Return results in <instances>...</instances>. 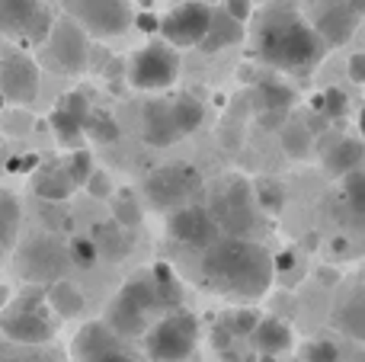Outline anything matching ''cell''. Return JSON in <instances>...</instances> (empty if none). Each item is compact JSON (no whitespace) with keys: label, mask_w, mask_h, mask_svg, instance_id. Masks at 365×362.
Listing matches in <instances>:
<instances>
[{"label":"cell","mask_w":365,"mask_h":362,"mask_svg":"<svg viewBox=\"0 0 365 362\" xmlns=\"http://www.w3.org/2000/svg\"><path fill=\"white\" fill-rule=\"evenodd\" d=\"M158 318H160V308H158V299H154L151 276H148V269H141V273L128 276L122 282L115 299L109 301L103 324L119 340H128V337H145V331Z\"/></svg>","instance_id":"3957f363"},{"label":"cell","mask_w":365,"mask_h":362,"mask_svg":"<svg viewBox=\"0 0 365 362\" xmlns=\"http://www.w3.org/2000/svg\"><path fill=\"white\" fill-rule=\"evenodd\" d=\"M250 190H253V202H257V209L269 212V215L282 212V205H285V186L279 183L276 177H259L257 186H250Z\"/></svg>","instance_id":"1f68e13d"},{"label":"cell","mask_w":365,"mask_h":362,"mask_svg":"<svg viewBox=\"0 0 365 362\" xmlns=\"http://www.w3.org/2000/svg\"><path fill=\"white\" fill-rule=\"evenodd\" d=\"M64 167H68V177L74 180V186H83V183L90 180V173H93V160H90V151L77 148L71 157H64Z\"/></svg>","instance_id":"d590c367"},{"label":"cell","mask_w":365,"mask_h":362,"mask_svg":"<svg viewBox=\"0 0 365 362\" xmlns=\"http://www.w3.org/2000/svg\"><path fill=\"white\" fill-rule=\"evenodd\" d=\"M317 276L324 279V286H336V282H340V276H336L334 269H317Z\"/></svg>","instance_id":"681fc988"},{"label":"cell","mask_w":365,"mask_h":362,"mask_svg":"<svg viewBox=\"0 0 365 362\" xmlns=\"http://www.w3.org/2000/svg\"><path fill=\"white\" fill-rule=\"evenodd\" d=\"M113 222L119 224L122 231H128V228H138V224H141V205L135 202V199L122 196L119 202L113 205Z\"/></svg>","instance_id":"8d00e7d4"},{"label":"cell","mask_w":365,"mask_h":362,"mask_svg":"<svg viewBox=\"0 0 365 362\" xmlns=\"http://www.w3.org/2000/svg\"><path fill=\"white\" fill-rule=\"evenodd\" d=\"M19 222H23L19 199L10 190H0V267L6 263V254L13 250V244L19 237Z\"/></svg>","instance_id":"484cf974"},{"label":"cell","mask_w":365,"mask_h":362,"mask_svg":"<svg viewBox=\"0 0 365 362\" xmlns=\"http://www.w3.org/2000/svg\"><path fill=\"white\" fill-rule=\"evenodd\" d=\"M321 100H324V115H327V119H343V115L349 113V96L343 93L340 87H327L321 93Z\"/></svg>","instance_id":"ab89813d"},{"label":"cell","mask_w":365,"mask_h":362,"mask_svg":"<svg viewBox=\"0 0 365 362\" xmlns=\"http://www.w3.org/2000/svg\"><path fill=\"white\" fill-rule=\"evenodd\" d=\"M221 4H225V13L234 23L244 26L247 19H253V0H221Z\"/></svg>","instance_id":"b9f144b4"},{"label":"cell","mask_w":365,"mask_h":362,"mask_svg":"<svg viewBox=\"0 0 365 362\" xmlns=\"http://www.w3.org/2000/svg\"><path fill=\"white\" fill-rule=\"evenodd\" d=\"M90 244L106 260H122L128 254V231H122L115 222H96L90 228Z\"/></svg>","instance_id":"4316f807"},{"label":"cell","mask_w":365,"mask_h":362,"mask_svg":"<svg viewBox=\"0 0 365 362\" xmlns=\"http://www.w3.org/2000/svg\"><path fill=\"white\" fill-rule=\"evenodd\" d=\"M212 343H215V350H227V346L234 343V337L225 331V327H218V331H215V337H212Z\"/></svg>","instance_id":"c3c4849f"},{"label":"cell","mask_w":365,"mask_h":362,"mask_svg":"<svg viewBox=\"0 0 365 362\" xmlns=\"http://www.w3.org/2000/svg\"><path fill=\"white\" fill-rule=\"evenodd\" d=\"M0 331L6 340L23 346H42L55 337V324L45 305V286H29L13 305L0 311Z\"/></svg>","instance_id":"5b68a950"},{"label":"cell","mask_w":365,"mask_h":362,"mask_svg":"<svg viewBox=\"0 0 365 362\" xmlns=\"http://www.w3.org/2000/svg\"><path fill=\"white\" fill-rule=\"evenodd\" d=\"M282 148H285V154H292V157H308V151H311V128H304V125H289L285 122L282 128Z\"/></svg>","instance_id":"d6a6232c"},{"label":"cell","mask_w":365,"mask_h":362,"mask_svg":"<svg viewBox=\"0 0 365 362\" xmlns=\"http://www.w3.org/2000/svg\"><path fill=\"white\" fill-rule=\"evenodd\" d=\"M250 55L279 74H308L324 61L327 45L295 6L279 0L263 6V13L257 16Z\"/></svg>","instance_id":"6da1fadb"},{"label":"cell","mask_w":365,"mask_h":362,"mask_svg":"<svg viewBox=\"0 0 365 362\" xmlns=\"http://www.w3.org/2000/svg\"><path fill=\"white\" fill-rule=\"evenodd\" d=\"M68 4H74V0H68Z\"/></svg>","instance_id":"680465c9"},{"label":"cell","mask_w":365,"mask_h":362,"mask_svg":"<svg viewBox=\"0 0 365 362\" xmlns=\"http://www.w3.org/2000/svg\"><path fill=\"white\" fill-rule=\"evenodd\" d=\"M167 234L177 244H186V247L195 250H208L215 241L221 237L218 224L212 222L205 205H182V209H173L167 215Z\"/></svg>","instance_id":"9a60e30c"},{"label":"cell","mask_w":365,"mask_h":362,"mask_svg":"<svg viewBox=\"0 0 365 362\" xmlns=\"http://www.w3.org/2000/svg\"><path fill=\"white\" fill-rule=\"evenodd\" d=\"M240 38H244V26L234 23L225 10H212V23H208V32L199 42V48L205 51V55H215V51H221V48L237 45Z\"/></svg>","instance_id":"d4e9b609"},{"label":"cell","mask_w":365,"mask_h":362,"mask_svg":"<svg viewBox=\"0 0 365 362\" xmlns=\"http://www.w3.org/2000/svg\"><path fill=\"white\" fill-rule=\"evenodd\" d=\"M83 135H90L96 145H113V141H119L122 132L109 109H90L87 119H83Z\"/></svg>","instance_id":"4dcf8cb0"},{"label":"cell","mask_w":365,"mask_h":362,"mask_svg":"<svg viewBox=\"0 0 365 362\" xmlns=\"http://www.w3.org/2000/svg\"><path fill=\"white\" fill-rule=\"evenodd\" d=\"M48 125H51V132H55V138H58V145H64V148H81L83 145V122L81 119H74L71 113H64L61 106H55L51 109V115H48Z\"/></svg>","instance_id":"f546056e"},{"label":"cell","mask_w":365,"mask_h":362,"mask_svg":"<svg viewBox=\"0 0 365 362\" xmlns=\"http://www.w3.org/2000/svg\"><path fill=\"white\" fill-rule=\"evenodd\" d=\"M74 180L68 177V167H64V160H58V164H45L42 170L32 177V192H36L42 202H68L71 196H74Z\"/></svg>","instance_id":"44dd1931"},{"label":"cell","mask_w":365,"mask_h":362,"mask_svg":"<svg viewBox=\"0 0 365 362\" xmlns=\"http://www.w3.org/2000/svg\"><path fill=\"white\" fill-rule=\"evenodd\" d=\"M298 254L295 250H282V254L272 257V273H285V269H295Z\"/></svg>","instance_id":"ee69618b"},{"label":"cell","mask_w":365,"mask_h":362,"mask_svg":"<svg viewBox=\"0 0 365 362\" xmlns=\"http://www.w3.org/2000/svg\"><path fill=\"white\" fill-rule=\"evenodd\" d=\"M362 314H365V308H362V289L353 286L346 292V299L336 305V324H340L343 331L349 333V337L362 340L365 337V333H362Z\"/></svg>","instance_id":"f1b7e54d"},{"label":"cell","mask_w":365,"mask_h":362,"mask_svg":"<svg viewBox=\"0 0 365 362\" xmlns=\"http://www.w3.org/2000/svg\"><path fill=\"white\" fill-rule=\"evenodd\" d=\"M359 19L353 10H349L346 0H324L321 10H317L314 16V32L321 36V42L330 48H336V45H346L349 38L356 36V29H359Z\"/></svg>","instance_id":"2e32d148"},{"label":"cell","mask_w":365,"mask_h":362,"mask_svg":"<svg viewBox=\"0 0 365 362\" xmlns=\"http://www.w3.org/2000/svg\"><path fill=\"white\" fill-rule=\"evenodd\" d=\"M45 305H48L51 314H58V321H71L77 314H83L87 301H83V292L68 279H58L51 286H45Z\"/></svg>","instance_id":"7402d4cb"},{"label":"cell","mask_w":365,"mask_h":362,"mask_svg":"<svg viewBox=\"0 0 365 362\" xmlns=\"http://www.w3.org/2000/svg\"><path fill=\"white\" fill-rule=\"evenodd\" d=\"M68 267V247L51 234H36L16 254V273L29 286H51V282L64 279Z\"/></svg>","instance_id":"9c48e42d"},{"label":"cell","mask_w":365,"mask_h":362,"mask_svg":"<svg viewBox=\"0 0 365 362\" xmlns=\"http://www.w3.org/2000/svg\"><path fill=\"white\" fill-rule=\"evenodd\" d=\"M218 231H227V237H247V231L257 222V202L247 177H225V183L215 190L212 202L205 205Z\"/></svg>","instance_id":"8992f818"},{"label":"cell","mask_w":365,"mask_h":362,"mask_svg":"<svg viewBox=\"0 0 365 362\" xmlns=\"http://www.w3.org/2000/svg\"><path fill=\"white\" fill-rule=\"evenodd\" d=\"M0 154H4V148H0Z\"/></svg>","instance_id":"6f0895ef"},{"label":"cell","mask_w":365,"mask_h":362,"mask_svg":"<svg viewBox=\"0 0 365 362\" xmlns=\"http://www.w3.org/2000/svg\"><path fill=\"white\" fill-rule=\"evenodd\" d=\"M180 77V55L167 42L154 38V42L141 45L128 61V83L135 90H148V93H160V90L173 87Z\"/></svg>","instance_id":"30bf717a"},{"label":"cell","mask_w":365,"mask_h":362,"mask_svg":"<svg viewBox=\"0 0 365 362\" xmlns=\"http://www.w3.org/2000/svg\"><path fill=\"white\" fill-rule=\"evenodd\" d=\"M212 10L215 6L195 4V0L177 4L167 16H160V42H167L170 48H199V42L208 32V23H212Z\"/></svg>","instance_id":"4fadbf2b"},{"label":"cell","mask_w":365,"mask_h":362,"mask_svg":"<svg viewBox=\"0 0 365 362\" xmlns=\"http://www.w3.org/2000/svg\"><path fill=\"white\" fill-rule=\"evenodd\" d=\"M199 276L208 292L227 301L253 305L269 292L272 279V254L250 237H218L208 250H202Z\"/></svg>","instance_id":"7a4b0ae2"},{"label":"cell","mask_w":365,"mask_h":362,"mask_svg":"<svg viewBox=\"0 0 365 362\" xmlns=\"http://www.w3.org/2000/svg\"><path fill=\"white\" fill-rule=\"evenodd\" d=\"M346 4H349V10H353L356 16H362L365 13V0H346Z\"/></svg>","instance_id":"f5cc1de1"},{"label":"cell","mask_w":365,"mask_h":362,"mask_svg":"<svg viewBox=\"0 0 365 362\" xmlns=\"http://www.w3.org/2000/svg\"><path fill=\"white\" fill-rule=\"evenodd\" d=\"M199 190H202V173L195 170L192 164H180V160L158 167V170H151L145 180L148 202L158 212H167V215H170L173 209L189 205Z\"/></svg>","instance_id":"ba28073f"},{"label":"cell","mask_w":365,"mask_h":362,"mask_svg":"<svg viewBox=\"0 0 365 362\" xmlns=\"http://www.w3.org/2000/svg\"><path fill=\"white\" fill-rule=\"evenodd\" d=\"M259 362H279V359H272V356H263V359H259Z\"/></svg>","instance_id":"9f6ffc18"},{"label":"cell","mask_w":365,"mask_h":362,"mask_svg":"<svg viewBox=\"0 0 365 362\" xmlns=\"http://www.w3.org/2000/svg\"><path fill=\"white\" fill-rule=\"evenodd\" d=\"M253 100H257V106L263 109V113H289V109L295 106L298 93H295V87H289V83L282 81V77L266 74L263 81L257 83V90H253Z\"/></svg>","instance_id":"cb8c5ba5"},{"label":"cell","mask_w":365,"mask_h":362,"mask_svg":"<svg viewBox=\"0 0 365 362\" xmlns=\"http://www.w3.org/2000/svg\"><path fill=\"white\" fill-rule=\"evenodd\" d=\"M83 186H87V192H90L93 199H109V196H113V190H115L113 180H109V173H103V170H93V173H90V180H87Z\"/></svg>","instance_id":"60d3db41"},{"label":"cell","mask_w":365,"mask_h":362,"mask_svg":"<svg viewBox=\"0 0 365 362\" xmlns=\"http://www.w3.org/2000/svg\"><path fill=\"white\" fill-rule=\"evenodd\" d=\"M93 362H138L132 356V353L122 346V350H115V353H106V356H100V359H93Z\"/></svg>","instance_id":"7dc6e473"},{"label":"cell","mask_w":365,"mask_h":362,"mask_svg":"<svg viewBox=\"0 0 365 362\" xmlns=\"http://www.w3.org/2000/svg\"><path fill=\"white\" fill-rule=\"evenodd\" d=\"M170 115H173V125H177L180 138H186V135H192L195 128L202 125V119H205V106L199 103V96L180 93V96L170 100Z\"/></svg>","instance_id":"83f0119b"},{"label":"cell","mask_w":365,"mask_h":362,"mask_svg":"<svg viewBox=\"0 0 365 362\" xmlns=\"http://www.w3.org/2000/svg\"><path fill=\"white\" fill-rule=\"evenodd\" d=\"M51 16L45 0H0V36L23 45H42L48 36Z\"/></svg>","instance_id":"7c38bea8"},{"label":"cell","mask_w":365,"mask_h":362,"mask_svg":"<svg viewBox=\"0 0 365 362\" xmlns=\"http://www.w3.org/2000/svg\"><path fill=\"white\" fill-rule=\"evenodd\" d=\"M115 350H122V340L103 321H87L74 333V340H71V356H74V362H93Z\"/></svg>","instance_id":"e0dca14e"},{"label":"cell","mask_w":365,"mask_h":362,"mask_svg":"<svg viewBox=\"0 0 365 362\" xmlns=\"http://www.w3.org/2000/svg\"><path fill=\"white\" fill-rule=\"evenodd\" d=\"M151 362H186L199 346V318L186 308L167 311L141 337Z\"/></svg>","instance_id":"277c9868"},{"label":"cell","mask_w":365,"mask_h":362,"mask_svg":"<svg viewBox=\"0 0 365 362\" xmlns=\"http://www.w3.org/2000/svg\"><path fill=\"white\" fill-rule=\"evenodd\" d=\"M330 247H334V254H346L349 241H346V237H334V244H330Z\"/></svg>","instance_id":"f907efd6"},{"label":"cell","mask_w":365,"mask_h":362,"mask_svg":"<svg viewBox=\"0 0 365 362\" xmlns=\"http://www.w3.org/2000/svg\"><path fill=\"white\" fill-rule=\"evenodd\" d=\"M285 115H289V113H259V125L269 128V132H272V128H282L285 125Z\"/></svg>","instance_id":"bcb514c9"},{"label":"cell","mask_w":365,"mask_h":362,"mask_svg":"<svg viewBox=\"0 0 365 362\" xmlns=\"http://www.w3.org/2000/svg\"><path fill=\"white\" fill-rule=\"evenodd\" d=\"M42 61L45 68L58 71V74L77 77L87 71L90 64V38L71 16H61L51 23L48 36L42 42Z\"/></svg>","instance_id":"52a82bcc"},{"label":"cell","mask_w":365,"mask_h":362,"mask_svg":"<svg viewBox=\"0 0 365 362\" xmlns=\"http://www.w3.org/2000/svg\"><path fill=\"white\" fill-rule=\"evenodd\" d=\"M259 318H263V314H257L253 308H234V311L225 314V324H221V327H225L234 340H237V337H250Z\"/></svg>","instance_id":"836d02e7"},{"label":"cell","mask_w":365,"mask_h":362,"mask_svg":"<svg viewBox=\"0 0 365 362\" xmlns=\"http://www.w3.org/2000/svg\"><path fill=\"white\" fill-rule=\"evenodd\" d=\"M38 87H42L38 64L26 51L10 48L6 55H0V100L36 103Z\"/></svg>","instance_id":"5bb4252c"},{"label":"cell","mask_w":365,"mask_h":362,"mask_svg":"<svg viewBox=\"0 0 365 362\" xmlns=\"http://www.w3.org/2000/svg\"><path fill=\"white\" fill-rule=\"evenodd\" d=\"M253 346H257L259 356H282V353L292 350V343H295V333H292V327L285 324L282 318H259L257 327H253L250 333Z\"/></svg>","instance_id":"d6986e66"},{"label":"cell","mask_w":365,"mask_h":362,"mask_svg":"<svg viewBox=\"0 0 365 362\" xmlns=\"http://www.w3.org/2000/svg\"><path fill=\"white\" fill-rule=\"evenodd\" d=\"M141 138L151 148H170L180 141V132L170 115V100L154 96V100L145 103V109H141Z\"/></svg>","instance_id":"ac0fdd59"},{"label":"cell","mask_w":365,"mask_h":362,"mask_svg":"<svg viewBox=\"0 0 365 362\" xmlns=\"http://www.w3.org/2000/svg\"><path fill=\"white\" fill-rule=\"evenodd\" d=\"M195 4H205V6H215V4H218V0H195Z\"/></svg>","instance_id":"11a10c76"},{"label":"cell","mask_w":365,"mask_h":362,"mask_svg":"<svg viewBox=\"0 0 365 362\" xmlns=\"http://www.w3.org/2000/svg\"><path fill=\"white\" fill-rule=\"evenodd\" d=\"M311 109H317V113H324V100H321V93H317V96H311Z\"/></svg>","instance_id":"db71d44e"},{"label":"cell","mask_w":365,"mask_h":362,"mask_svg":"<svg viewBox=\"0 0 365 362\" xmlns=\"http://www.w3.org/2000/svg\"><path fill=\"white\" fill-rule=\"evenodd\" d=\"M132 26H138L141 32H158L160 16H154V13H135V23Z\"/></svg>","instance_id":"f6af8a7d"},{"label":"cell","mask_w":365,"mask_h":362,"mask_svg":"<svg viewBox=\"0 0 365 362\" xmlns=\"http://www.w3.org/2000/svg\"><path fill=\"white\" fill-rule=\"evenodd\" d=\"M302 362H340V346H336L334 340L321 337V340H314V343L304 346Z\"/></svg>","instance_id":"74e56055"},{"label":"cell","mask_w":365,"mask_h":362,"mask_svg":"<svg viewBox=\"0 0 365 362\" xmlns=\"http://www.w3.org/2000/svg\"><path fill=\"white\" fill-rule=\"evenodd\" d=\"M343 196H346V202H349V209L359 215V212L365 209V177H362V170H356V173H349V177H343Z\"/></svg>","instance_id":"f35d334b"},{"label":"cell","mask_w":365,"mask_h":362,"mask_svg":"<svg viewBox=\"0 0 365 362\" xmlns=\"http://www.w3.org/2000/svg\"><path fill=\"white\" fill-rule=\"evenodd\" d=\"M346 71H349V81L353 83H365V55L362 51H353V55H349Z\"/></svg>","instance_id":"7bdbcfd3"},{"label":"cell","mask_w":365,"mask_h":362,"mask_svg":"<svg viewBox=\"0 0 365 362\" xmlns=\"http://www.w3.org/2000/svg\"><path fill=\"white\" fill-rule=\"evenodd\" d=\"M148 276H151L154 299H158L160 314L182 308V282H180V276L173 273L170 263H154V267L148 269Z\"/></svg>","instance_id":"603a6c76"},{"label":"cell","mask_w":365,"mask_h":362,"mask_svg":"<svg viewBox=\"0 0 365 362\" xmlns=\"http://www.w3.org/2000/svg\"><path fill=\"white\" fill-rule=\"evenodd\" d=\"M71 19L93 38H115L125 36L135 23L132 0H74Z\"/></svg>","instance_id":"8fae6325"},{"label":"cell","mask_w":365,"mask_h":362,"mask_svg":"<svg viewBox=\"0 0 365 362\" xmlns=\"http://www.w3.org/2000/svg\"><path fill=\"white\" fill-rule=\"evenodd\" d=\"M68 247V260L71 267H81V269H93L96 260H100V254H96V247L90 244V237H74L71 244H64Z\"/></svg>","instance_id":"e575fe53"},{"label":"cell","mask_w":365,"mask_h":362,"mask_svg":"<svg viewBox=\"0 0 365 362\" xmlns=\"http://www.w3.org/2000/svg\"><path fill=\"white\" fill-rule=\"evenodd\" d=\"M324 157V170L330 173V177H349V173L362 170V157H365V148L359 138H353V135H343V138H336L334 145L327 148V151L321 154Z\"/></svg>","instance_id":"ffe728a7"},{"label":"cell","mask_w":365,"mask_h":362,"mask_svg":"<svg viewBox=\"0 0 365 362\" xmlns=\"http://www.w3.org/2000/svg\"><path fill=\"white\" fill-rule=\"evenodd\" d=\"M6 305H10V286H4V282H0V311H4Z\"/></svg>","instance_id":"816d5d0a"}]
</instances>
